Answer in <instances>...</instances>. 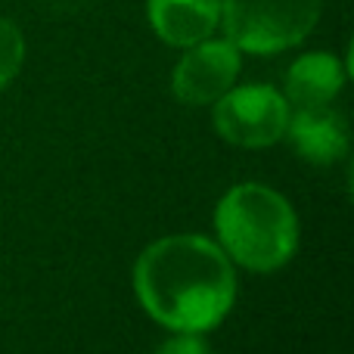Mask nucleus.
Masks as SVG:
<instances>
[{
  "label": "nucleus",
  "mask_w": 354,
  "mask_h": 354,
  "mask_svg": "<svg viewBox=\"0 0 354 354\" xmlns=\"http://www.w3.org/2000/svg\"><path fill=\"white\" fill-rule=\"evenodd\" d=\"M239 50L230 41H205L187 47L171 72V93L187 106H212L236 84Z\"/></svg>",
  "instance_id": "39448f33"
},
{
  "label": "nucleus",
  "mask_w": 354,
  "mask_h": 354,
  "mask_svg": "<svg viewBox=\"0 0 354 354\" xmlns=\"http://www.w3.org/2000/svg\"><path fill=\"white\" fill-rule=\"evenodd\" d=\"M320 19V0H221V25L239 53L270 56L301 44Z\"/></svg>",
  "instance_id": "7ed1b4c3"
},
{
  "label": "nucleus",
  "mask_w": 354,
  "mask_h": 354,
  "mask_svg": "<svg viewBox=\"0 0 354 354\" xmlns=\"http://www.w3.org/2000/svg\"><path fill=\"white\" fill-rule=\"evenodd\" d=\"M286 137L295 153L311 165H336L348 156V122L333 106L292 109Z\"/></svg>",
  "instance_id": "423d86ee"
},
{
  "label": "nucleus",
  "mask_w": 354,
  "mask_h": 354,
  "mask_svg": "<svg viewBox=\"0 0 354 354\" xmlns=\"http://www.w3.org/2000/svg\"><path fill=\"white\" fill-rule=\"evenodd\" d=\"M41 6H47V10H56V12H75L81 10V6L93 3V0H37Z\"/></svg>",
  "instance_id": "9b49d317"
},
{
  "label": "nucleus",
  "mask_w": 354,
  "mask_h": 354,
  "mask_svg": "<svg viewBox=\"0 0 354 354\" xmlns=\"http://www.w3.org/2000/svg\"><path fill=\"white\" fill-rule=\"evenodd\" d=\"M214 131L233 147L264 149L286 137L289 103L270 84H243L230 87L218 103H212Z\"/></svg>",
  "instance_id": "20e7f679"
},
{
  "label": "nucleus",
  "mask_w": 354,
  "mask_h": 354,
  "mask_svg": "<svg viewBox=\"0 0 354 354\" xmlns=\"http://www.w3.org/2000/svg\"><path fill=\"white\" fill-rule=\"evenodd\" d=\"M134 289L156 324L171 333H208L236 301V270L214 239L174 233L140 252Z\"/></svg>",
  "instance_id": "f257e3e1"
},
{
  "label": "nucleus",
  "mask_w": 354,
  "mask_h": 354,
  "mask_svg": "<svg viewBox=\"0 0 354 354\" xmlns=\"http://www.w3.org/2000/svg\"><path fill=\"white\" fill-rule=\"evenodd\" d=\"M153 31L171 47H193L221 25V0H147Z\"/></svg>",
  "instance_id": "0eeeda50"
},
{
  "label": "nucleus",
  "mask_w": 354,
  "mask_h": 354,
  "mask_svg": "<svg viewBox=\"0 0 354 354\" xmlns=\"http://www.w3.org/2000/svg\"><path fill=\"white\" fill-rule=\"evenodd\" d=\"M25 62V37L16 22L0 16V91L19 75Z\"/></svg>",
  "instance_id": "1a4fd4ad"
},
{
  "label": "nucleus",
  "mask_w": 354,
  "mask_h": 354,
  "mask_svg": "<svg viewBox=\"0 0 354 354\" xmlns=\"http://www.w3.org/2000/svg\"><path fill=\"white\" fill-rule=\"evenodd\" d=\"M156 354H212V345L202 333H174L168 342L159 345Z\"/></svg>",
  "instance_id": "9d476101"
},
{
  "label": "nucleus",
  "mask_w": 354,
  "mask_h": 354,
  "mask_svg": "<svg viewBox=\"0 0 354 354\" xmlns=\"http://www.w3.org/2000/svg\"><path fill=\"white\" fill-rule=\"evenodd\" d=\"M214 230L227 258L258 274L280 270L299 249V218L286 196L264 183H239L221 196Z\"/></svg>",
  "instance_id": "f03ea898"
},
{
  "label": "nucleus",
  "mask_w": 354,
  "mask_h": 354,
  "mask_svg": "<svg viewBox=\"0 0 354 354\" xmlns=\"http://www.w3.org/2000/svg\"><path fill=\"white\" fill-rule=\"evenodd\" d=\"M345 87V66L333 53H305L286 72V103L289 109H317L333 106Z\"/></svg>",
  "instance_id": "6e6552de"
}]
</instances>
